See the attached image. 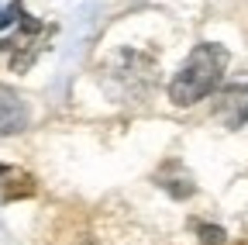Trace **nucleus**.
Instances as JSON below:
<instances>
[{"instance_id": "3", "label": "nucleus", "mask_w": 248, "mask_h": 245, "mask_svg": "<svg viewBox=\"0 0 248 245\" xmlns=\"http://www.w3.org/2000/svg\"><path fill=\"white\" fill-rule=\"evenodd\" d=\"M28 121H31V114H28L24 97L14 86L0 83V135H21L28 128Z\"/></svg>"}, {"instance_id": "1", "label": "nucleus", "mask_w": 248, "mask_h": 245, "mask_svg": "<svg viewBox=\"0 0 248 245\" xmlns=\"http://www.w3.org/2000/svg\"><path fill=\"white\" fill-rule=\"evenodd\" d=\"M228 63H231V55H228L224 45H217V42L197 45L190 55H186V63L179 66V73L172 76V83H169V100L179 104V107L200 104L207 94H214V90L221 86Z\"/></svg>"}, {"instance_id": "6", "label": "nucleus", "mask_w": 248, "mask_h": 245, "mask_svg": "<svg viewBox=\"0 0 248 245\" xmlns=\"http://www.w3.org/2000/svg\"><path fill=\"white\" fill-rule=\"evenodd\" d=\"M21 11H24V7H21V0H14V4L7 7V14H0V28H4V24H11V21L21 14Z\"/></svg>"}, {"instance_id": "2", "label": "nucleus", "mask_w": 248, "mask_h": 245, "mask_svg": "<svg viewBox=\"0 0 248 245\" xmlns=\"http://www.w3.org/2000/svg\"><path fill=\"white\" fill-rule=\"evenodd\" d=\"M214 117L221 121L224 128H241L248 125V83L228 86L214 104Z\"/></svg>"}, {"instance_id": "4", "label": "nucleus", "mask_w": 248, "mask_h": 245, "mask_svg": "<svg viewBox=\"0 0 248 245\" xmlns=\"http://www.w3.org/2000/svg\"><path fill=\"white\" fill-rule=\"evenodd\" d=\"M0 183H4V200H24L35 194V176L24 173V169H14V166H0Z\"/></svg>"}, {"instance_id": "5", "label": "nucleus", "mask_w": 248, "mask_h": 245, "mask_svg": "<svg viewBox=\"0 0 248 245\" xmlns=\"http://www.w3.org/2000/svg\"><path fill=\"white\" fill-rule=\"evenodd\" d=\"M197 235L203 245H224V238H228L221 225H197Z\"/></svg>"}]
</instances>
